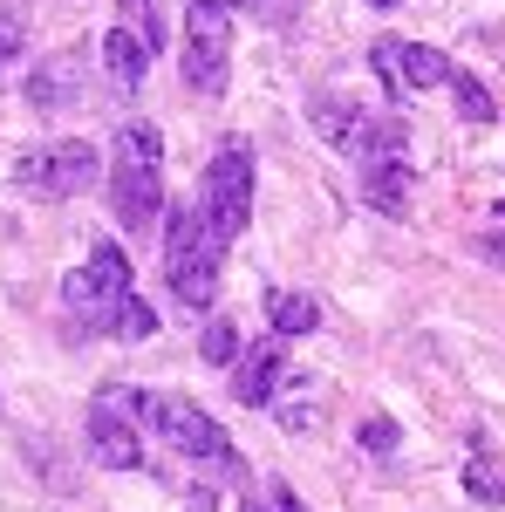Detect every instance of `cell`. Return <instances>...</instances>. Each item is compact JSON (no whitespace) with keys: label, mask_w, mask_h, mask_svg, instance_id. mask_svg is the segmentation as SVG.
Segmentation results:
<instances>
[{"label":"cell","mask_w":505,"mask_h":512,"mask_svg":"<svg viewBox=\"0 0 505 512\" xmlns=\"http://www.w3.org/2000/svg\"><path fill=\"white\" fill-rule=\"evenodd\" d=\"M103 69H110V82L130 96V89H144V76H151V48L130 35V28H110V35H103Z\"/></svg>","instance_id":"obj_13"},{"label":"cell","mask_w":505,"mask_h":512,"mask_svg":"<svg viewBox=\"0 0 505 512\" xmlns=\"http://www.w3.org/2000/svg\"><path fill=\"white\" fill-rule=\"evenodd\" d=\"M198 349H205V362H219V369H233V362H239V328H233V321H205V335H198Z\"/></svg>","instance_id":"obj_21"},{"label":"cell","mask_w":505,"mask_h":512,"mask_svg":"<svg viewBox=\"0 0 505 512\" xmlns=\"http://www.w3.org/2000/svg\"><path fill=\"white\" fill-rule=\"evenodd\" d=\"M239 512H267V506H253V499H246V506H239Z\"/></svg>","instance_id":"obj_27"},{"label":"cell","mask_w":505,"mask_h":512,"mask_svg":"<svg viewBox=\"0 0 505 512\" xmlns=\"http://www.w3.org/2000/svg\"><path fill=\"white\" fill-rule=\"evenodd\" d=\"M410 151V123L396 117H362V130H355V144H349V158L355 164H376V158H403Z\"/></svg>","instance_id":"obj_14"},{"label":"cell","mask_w":505,"mask_h":512,"mask_svg":"<svg viewBox=\"0 0 505 512\" xmlns=\"http://www.w3.org/2000/svg\"><path fill=\"white\" fill-rule=\"evenodd\" d=\"M110 335H117V342H151V335H157V308L144 301V294H137V287H130V294L117 301V315H110Z\"/></svg>","instance_id":"obj_17"},{"label":"cell","mask_w":505,"mask_h":512,"mask_svg":"<svg viewBox=\"0 0 505 512\" xmlns=\"http://www.w3.org/2000/svg\"><path fill=\"white\" fill-rule=\"evenodd\" d=\"M89 458L103 472H137L144 465V431L123 424L117 410H89Z\"/></svg>","instance_id":"obj_12"},{"label":"cell","mask_w":505,"mask_h":512,"mask_svg":"<svg viewBox=\"0 0 505 512\" xmlns=\"http://www.w3.org/2000/svg\"><path fill=\"white\" fill-rule=\"evenodd\" d=\"M267 328L280 342H301L321 328V308H314V294H294V287H273L267 294Z\"/></svg>","instance_id":"obj_15"},{"label":"cell","mask_w":505,"mask_h":512,"mask_svg":"<svg viewBox=\"0 0 505 512\" xmlns=\"http://www.w3.org/2000/svg\"><path fill=\"white\" fill-rule=\"evenodd\" d=\"M396 444H403V431H396V417H383V410H376V417H362V451H376V458H389Z\"/></svg>","instance_id":"obj_22"},{"label":"cell","mask_w":505,"mask_h":512,"mask_svg":"<svg viewBox=\"0 0 505 512\" xmlns=\"http://www.w3.org/2000/svg\"><path fill=\"white\" fill-rule=\"evenodd\" d=\"M219 260H226V239L212 233L205 205H198V198L171 205V226H164V274H171V294H178L192 315L219 301Z\"/></svg>","instance_id":"obj_2"},{"label":"cell","mask_w":505,"mask_h":512,"mask_svg":"<svg viewBox=\"0 0 505 512\" xmlns=\"http://www.w3.org/2000/svg\"><path fill=\"white\" fill-rule=\"evenodd\" d=\"M362 117H369V110H355V103H342V96H321V103H314V130H321L328 144H342V151L355 144Z\"/></svg>","instance_id":"obj_16"},{"label":"cell","mask_w":505,"mask_h":512,"mask_svg":"<svg viewBox=\"0 0 505 512\" xmlns=\"http://www.w3.org/2000/svg\"><path fill=\"white\" fill-rule=\"evenodd\" d=\"M280 383H287V355H280V335L253 342V349H239V362H233V403L260 410V403H273V396H280Z\"/></svg>","instance_id":"obj_10"},{"label":"cell","mask_w":505,"mask_h":512,"mask_svg":"<svg viewBox=\"0 0 505 512\" xmlns=\"http://www.w3.org/2000/svg\"><path fill=\"white\" fill-rule=\"evenodd\" d=\"M96 171H103V158H96L82 137L41 144V151H28V158L14 164L21 192H35V198H76V192H89V185H96Z\"/></svg>","instance_id":"obj_7"},{"label":"cell","mask_w":505,"mask_h":512,"mask_svg":"<svg viewBox=\"0 0 505 512\" xmlns=\"http://www.w3.org/2000/svg\"><path fill=\"white\" fill-rule=\"evenodd\" d=\"M233 69V0H192L185 7V82L198 96H219Z\"/></svg>","instance_id":"obj_5"},{"label":"cell","mask_w":505,"mask_h":512,"mask_svg":"<svg viewBox=\"0 0 505 512\" xmlns=\"http://www.w3.org/2000/svg\"><path fill=\"white\" fill-rule=\"evenodd\" d=\"M110 212H117L123 233H144L157 212H164V137L157 123H117V144H110Z\"/></svg>","instance_id":"obj_1"},{"label":"cell","mask_w":505,"mask_h":512,"mask_svg":"<svg viewBox=\"0 0 505 512\" xmlns=\"http://www.w3.org/2000/svg\"><path fill=\"white\" fill-rule=\"evenodd\" d=\"M369 69L383 76L389 103H403V96H424V89H437V82H451V55H444V48H430V41L383 35L376 48H369Z\"/></svg>","instance_id":"obj_8"},{"label":"cell","mask_w":505,"mask_h":512,"mask_svg":"<svg viewBox=\"0 0 505 512\" xmlns=\"http://www.w3.org/2000/svg\"><path fill=\"white\" fill-rule=\"evenodd\" d=\"M178 512H219V499H212V492L198 485V492H192V499H185V506H178Z\"/></svg>","instance_id":"obj_25"},{"label":"cell","mask_w":505,"mask_h":512,"mask_svg":"<svg viewBox=\"0 0 505 512\" xmlns=\"http://www.w3.org/2000/svg\"><path fill=\"white\" fill-rule=\"evenodd\" d=\"M123 294H130V260H123V246H110V239H103V246H89V260L62 280L69 315L89 321V328H110V315H117Z\"/></svg>","instance_id":"obj_6"},{"label":"cell","mask_w":505,"mask_h":512,"mask_svg":"<svg viewBox=\"0 0 505 512\" xmlns=\"http://www.w3.org/2000/svg\"><path fill=\"white\" fill-rule=\"evenodd\" d=\"M130 410H137V424L151 437H164L171 451H185V458H205V465H233V444H226V431L198 410V403H185V396H130Z\"/></svg>","instance_id":"obj_4"},{"label":"cell","mask_w":505,"mask_h":512,"mask_svg":"<svg viewBox=\"0 0 505 512\" xmlns=\"http://www.w3.org/2000/svg\"><path fill=\"white\" fill-rule=\"evenodd\" d=\"M198 205H205V219H212V233L233 246L246 233V219H253V151L226 137L212 164H205V185H198Z\"/></svg>","instance_id":"obj_3"},{"label":"cell","mask_w":505,"mask_h":512,"mask_svg":"<svg viewBox=\"0 0 505 512\" xmlns=\"http://www.w3.org/2000/svg\"><path fill=\"white\" fill-rule=\"evenodd\" d=\"M362 171V205H376L383 219H403L410 198H417V164L410 158H376V164H355Z\"/></svg>","instance_id":"obj_11"},{"label":"cell","mask_w":505,"mask_h":512,"mask_svg":"<svg viewBox=\"0 0 505 512\" xmlns=\"http://www.w3.org/2000/svg\"><path fill=\"white\" fill-rule=\"evenodd\" d=\"M465 492L478 499V506H505V472L492 451H471L465 458Z\"/></svg>","instance_id":"obj_18"},{"label":"cell","mask_w":505,"mask_h":512,"mask_svg":"<svg viewBox=\"0 0 505 512\" xmlns=\"http://www.w3.org/2000/svg\"><path fill=\"white\" fill-rule=\"evenodd\" d=\"M451 96H458V117H465V123H492V117H499L492 89L471 76V69H451Z\"/></svg>","instance_id":"obj_20"},{"label":"cell","mask_w":505,"mask_h":512,"mask_svg":"<svg viewBox=\"0 0 505 512\" xmlns=\"http://www.w3.org/2000/svg\"><path fill=\"white\" fill-rule=\"evenodd\" d=\"M117 28H130V35L157 55V48H164V7H157V0H117Z\"/></svg>","instance_id":"obj_19"},{"label":"cell","mask_w":505,"mask_h":512,"mask_svg":"<svg viewBox=\"0 0 505 512\" xmlns=\"http://www.w3.org/2000/svg\"><path fill=\"white\" fill-rule=\"evenodd\" d=\"M7 55H14V28L0 21V69H7Z\"/></svg>","instance_id":"obj_26"},{"label":"cell","mask_w":505,"mask_h":512,"mask_svg":"<svg viewBox=\"0 0 505 512\" xmlns=\"http://www.w3.org/2000/svg\"><path fill=\"white\" fill-rule=\"evenodd\" d=\"M478 260H492V267H505V233H478Z\"/></svg>","instance_id":"obj_23"},{"label":"cell","mask_w":505,"mask_h":512,"mask_svg":"<svg viewBox=\"0 0 505 512\" xmlns=\"http://www.w3.org/2000/svg\"><path fill=\"white\" fill-rule=\"evenodd\" d=\"M369 7H396V0H369Z\"/></svg>","instance_id":"obj_28"},{"label":"cell","mask_w":505,"mask_h":512,"mask_svg":"<svg viewBox=\"0 0 505 512\" xmlns=\"http://www.w3.org/2000/svg\"><path fill=\"white\" fill-rule=\"evenodd\" d=\"M82 82H89V55H82V48L41 55L35 76H28V110H69L82 96Z\"/></svg>","instance_id":"obj_9"},{"label":"cell","mask_w":505,"mask_h":512,"mask_svg":"<svg viewBox=\"0 0 505 512\" xmlns=\"http://www.w3.org/2000/svg\"><path fill=\"white\" fill-rule=\"evenodd\" d=\"M267 512H308V506H301L287 485H267Z\"/></svg>","instance_id":"obj_24"}]
</instances>
